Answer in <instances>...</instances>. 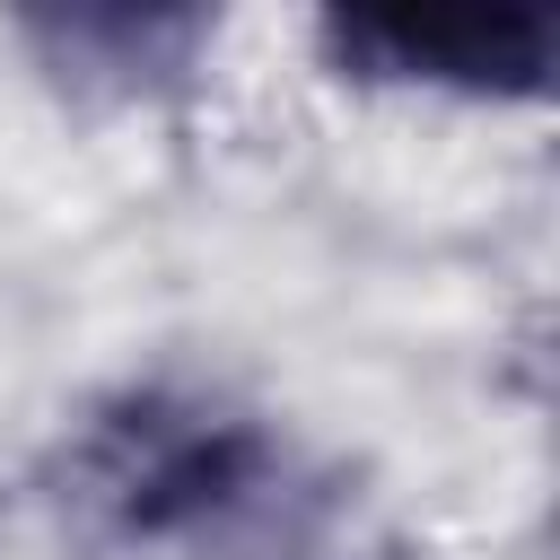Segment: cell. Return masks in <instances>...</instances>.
I'll list each match as a JSON object with an SVG mask.
<instances>
[{
	"label": "cell",
	"instance_id": "cell-1",
	"mask_svg": "<svg viewBox=\"0 0 560 560\" xmlns=\"http://www.w3.org/2000/svg\"><path fill=\"white\" fill-rule=\"evenodd\" d=\"M254 464H262L254 429L219 411H166V402H140L88 446V481L122 534H184L219 516L228 499H245Z\"/></svg>",
	"mask_w": 560,
	"mask_h": 560
},
{
	"label": "cell",
	"instance_id": "cell-2",
	"mask_svg": "<svg viewBox=\"0 0 560 560\" xmlns=\"http://www.w3.org/2000/svg\"><path fill=\"white\" fill-rule=\"evenodd\" d=\"M332 44L359 70L455 79V88H542L551 70L542 18H341Z\"/></svg>",
	"mask_w": 560,
	"mask_h": 560
}]
</instances>
